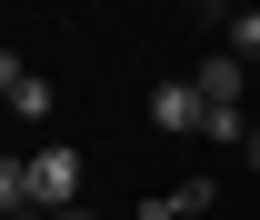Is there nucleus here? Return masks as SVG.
I'll return each instance as SVG.
<instances>
[{"label": "nucleus", "mask_w": 260, "mask_h": 220, "mask_svg": "<svg viewBox=\"0 0 260 220\" xmlns=\"http://www.w3.org/2000/svg\"><path fill=\"white\" fill-rule=\"evenodd\" d=\"M20 170H30V210H40V220H60V210H80V180H90V160L70 150V140H50V150H30Z\"/></svg>", "instance_id": "f257e3e1"}, {"label": "nucleus", "mask_w": 260, "mask_h": 220, "mask_svg": "<svg viewBox=\"0 0 260 220\" xmlns=\"http://www.w3.org/2000/svg\"><path fill=\"white\" fill-rule=\"evenodd\" d=\"M150 130H170V140H180V130H210L200 80H160V90H150Z\"/></svg>", "instance_id": "7ed1b4c3"}, {"label": "nucleus", "mask_w": 260, "mask_h": 220, "mask_svg": "<svg viewBox=\"0 0 260 220\" xmlns=\"http://www.w3.org/2000/svg\"><path fill=\"white\" fill-rule=\"evenodd\" d=\"M60 220H90V210H60Z\"/></svg>", "instance_id": "6e6552de"}, {"label": "nucleus", "mask_w": 260, "mask_h": 220, "mask_svg": "<svg viewBox=\"0 0 260 220\" xmlns=\"http://www.w3.org/2000/svg\"><path fill=\"white\" fill-rule=\"evenodd\" d=\"M190 80H200V100H210V120H250V60L210 50V60H200Z\"/></svg>", "instance_id": "f03ea898"}, {"label": "nucleus", "mask_w": 260, "mask_h": 220, "mask_svg": "<svg viewBox=\"0 0 260 220\" xmlns=\"http://www.w3.org/2000/svg\"><path fill=\"white\" fill-rule=\"evenodd\" d=\"M210 200H220V180H180V190H150V200H140V220H200Z\"/></svg>", "instance_id": "39448f33"}, {"label": "nucleus", "mask_w": 260, "mask_h": 220, "mask_svg": "<svg viewBox=\"0 0 260 220\" xmlns=\"http://www.w3.org/2000/svg\"><path fill=\"white\" fill-rule=\"evenodd\" d=\"M220 50H230V60H250V70H260V10H230V20H220Z\"/></svg>", "instance_id": "423d86ee"}, {"label": "nucleus", "mask_w": 260, "mask_h": 220, "mask_svg": "<svg viewBox=\"0 0 260 220\" xmlns=\"http://www.w3.org/2000/svg\"><path fill=\"white\" fill-rule=\"evenodd\" d=\"M240 160H250V170H260V130H250V140H240Z\"/></svg>", "instance_id": "0eeeda50"}, {"label": "nucleus", "mask_w": 260, "mask_h": 220, "mask_svg": "<svg viewBox=\"0 0 260 220\" xmlns=\"http://www.w3.org/2000/svg\"><path fill=\"white\" fill-rule=\"evenodd\" d=\"M0 100H10L20 120H50V110H60V100H50V80H40V70H20V50L0 60Z\"/></svg>", "instance_id": "20e7f679"}]
</instances>
